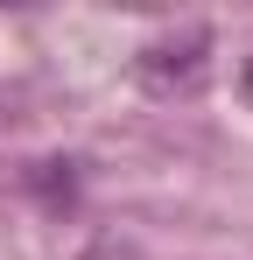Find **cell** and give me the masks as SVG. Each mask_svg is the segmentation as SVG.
Segmentation results:
<instances>
[{
  "label": "cell",
  "mask_w": 253,
  "mask_h": 260,
  "mask_svg": "<svg viewBox=\"0 0 253 260\" xmlns=\"http://www.w3.org/2000/svg\"><path fill=\"white\" fill-rule=\"evenodd\" d=\"M246 99H253V63H246Z\"/></svg>",
  "instance_id": "obj_1"
}]
</instances>
